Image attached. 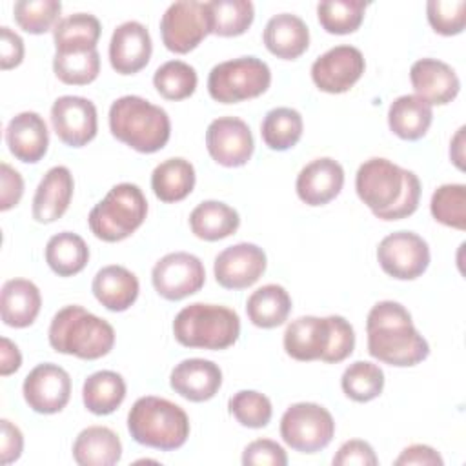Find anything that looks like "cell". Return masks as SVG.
<instances>
[{"label":"cell","mask_w":466,"mask_h":466,"mask_svg":"<svg viewBox=\"0 0 466 466\" xmlns=\"http://www.w3.org/2000/svg\"><path fill=\"white\" fill-rule=\"evenodd\" d=\"M147 215V200L137 184L122 182L89 211L91 233L104 242H120L135 233Z\"/></svg>","instance_id":"cell-8"},{"label":"cell","mask_w":466,"mask_h":466,"mask_svg":"<svg viewBox=\"0 0 466 466\" xmlns=\"http://www.w3.org/2000/svg\"><path fill=\"white\" fill-rule=\"evenodd\" d=\"M53 71L67 86L91 84L100 73V55L96 49L82 53H55Z\"/></svg>","instance_id":"cell-42"},{"label":"cell","mask_w":466,"mask_h":466,"mask_svg":"<svg viewBox=\"0 0 466 466\" xmlns=\"http://www.w3.org/2000/svg\"><path fill=\"white\" fill-rule=\"evenodd\" d=\"M126 399V382L120 373L100 370L91 373L82 386V400L95 415L113 413Z\"/></svg>","instance_id":"cell-34"},{"label":"cell","mask_w":466,"mask_h":466,"mask_svg":"<svg viewBox=\"0 0 466 466\" xmlns=\"http://www.w3.org/2000/svg\"><path fill=\"white\" fill-rule=\"evenodd\" d=\"M153 44L149 31L137 20L120 24L109 42L111 67L120 75H135L144 69L151 58Z\"/></svg>","instance_id":"cell-19"},{"label":"cell","mask_w":466,"mask_h":466,"mask_svg":"<svg viewBox=\"0 0 466 466\" xmlns=\"http://www.w3.org/2000/svg\"><path fill=\"white\" fill-rule=\"evenodd\" d=\"M5 144L16 160L36 164L49 146V131L44 118L35 111L15 115L5 127Z\"/></svg>","instance_id":"cell-23"},{"label":"cell","mask_w":466,"mask_h":466,"mask_svg":"<svg viewBox=\"0 0 466 466\" xmlns=\"http://www.w3.org/2000/svg\"><path fill=\"white\" fill-rule=\"evenodd\" d=\"M368 353L390 366L408 368L430 355L428 340L417 331L410 311L393 300L377 302L366 319Z\"/></svg>","instance_id":"cell-2"},{"label":"cell","mask_w":466,"mask_h":466,"mask_svg":"<svg viewBox=\"0 0 466 466\" xmlns=\"http://www.w3.org/2000/svg\"><path fill=\"white\" fill-rule=\"evenodd\" d=\"M2 439H0V461L2 464H11L20 459L24 450V435L11 420L2 419Z\"/></svg>","instance_id":"cell-50"},{"label":"cell","mask_w":466,"mask_h":466,"mask_svg":"<svg viewBox=\"0 0 466 466\" xmlns=\"http://www.w3.org/2000/svg\"><path fill=\"white\" fill-rule=\"evenodd\" d=\"M127 430L135 442L171 451L186 444L189 437L187 413L175 402L146 395L135 400L127 413Z\"/></svg>","instance_id":"cell-6"},{"label":"cell","mask_w":466,"mask_h":466,"mask_svg":"<svg viewBox=\"0 0 466 466\" xmlns=\"http://www.w3.org/2000/svg\"><path fill=\"white\" fill-rule=\"evenodd\" d=\"M426 16L435 33L453 36L464 31L466 2L464 0H430L426 4Z\"/></svg>","instance_id":"cell-45"},{"label":"cell","mask_w":466,"mask_h":466,"mask_svg":"<svg viewBox=\"0 0 466 466\" xmlns=\"http://www.w3.org/2000/svg\"><path fill=\"white\" fill-rule=\"evenodd\" d=\"M240 226L237 209L220 200H204L189 213V228L197 238L215 242L233 235Z\"/></svg>","instance_id":"cell-30"},{"label":"cell","mask_w":466,"mask_h":466,"mask_svg":"<svg viewBox=\"0 0 466 466\" xmlns=\"http://www.w3.org/2000/svg\"><path fill=\"white\" fill-rule=\"evenodd\" d=\"M155 291L166 300H182L202 289L206 269L198 257L175 251L164 255L151 269Z\"/></svg>","instance_id":"cell-13"},{"label":"cell","mask_w":466,"mask_h":466,"mask_svg":"<svg viewBox=\"0 0 466 466\" xmlns=\"http://www.w3.org/2000/svg\"><path fill=\"white\" fill-rule=\"evenodd\" d=\"M211 33V13L208 2H173L160 18V35L166 49L186 55Z\"/></svg>","instance_id":"cell-11"},{"label":"cell","mask_w":466,"mask_h":466,"mask_svg":"<svg viewBox=\"0 0 466 466\" xmlns=\"http://www.w3.org/2000/svg\"><path fill=\"white\" fill-rule=\"evenodd\" d=\"M209 157L224 167H240L253 155L255 142L249 126L237 116L215 118L206 131Z\"/></svg>","instance_id":"cell-16"},{"label":"cell","mask_w":466,"mask_h":466,"mask_svg":"<svg viewBox=\"0 0 466 466\" xmlns=\"http://www.w3.org/2000/svg\"><path fill=\"white\" fill-rule=\"evenodd\" d=\"M266 266L268 258L262 248L251 242H238L215 257L213 273L222 288L244 289L264 275Z\"/></svg>","instance_id":"cell-18"},{"label":"cell","mask_w":466,"mask_h":466,"mask_svg":"<svg viewBox=\"0 0 466 466\" xmlns=\"http://www.w3.org/2000/svg\"><path fill=\"white\" fill-rule=\"evenodd\" d=\"M51 124L56 137L66 146L82 147L96 137V107L84 96H58L51 106Z\"/></svg>","instance_id":"cell-17"},{"label":"cell","mask_w":466,"mask_h":466,"mask_svg":"<svg viewBox=\"0 0 466 466\" xmlns=\"http://www.w3.org/2000/svg\"><path fill=\"white\" fill-rule=\"evenodd\" d=\"M262 38L271 55L282 60H295L309 46V29L300 16L280 13L268 20Z\"/></svg>","instance_id":"cell-25"},{"label":"cell","mask_w":466,"mask_h":466,"mask_svg":"<svg viewBox=\"0 0 466 466\" xmlns=\"http://www.w3.org/2000/svg\"><path fill=\"white\" fill-rule=\"evenodd\" d=\"M229 413L246 428H264L271 420V400L255 390H240L228 400Z\"/></svg>","instance_id":"cell-44"},{"label":"cell","mask_w":466,"mask_h":466,"mask_svg":"<svg viewBox=\"0 0 466 466\" xmlns=\"http://www.w3.org/2000/svg\"><path fill=\"white\" fill-rule=\"evenodd\" d=\"M450 158L457 169H464V126L457 129L455 137L450 142Z\"/></svg>","instance_id":"cell-53"},{"label":"cell","mask_w":466,"mask_h":466,"mask_svg":"<svg viewBox=\"0 0 466 466\" xmlns=\"http://www.w3.org/2000/svg\"><path fill=\"white\" fill-rule=\"evenodd\" d=\"M89 260V248L84 238L73 231L53 235L46 244V262L58 277L80 273Z\"/></svg>","instance_id":"cell-35"},{"label":"cell","mask_w":466,"mask_h":466,"mask_svg":"<svg viewBox=\"0 0 466 466\" xmlns=\"http://www.w3.org/2000/svg\"><path fill=\"white\" fill-rule=\"evenodd\" d=\"M335 466H351V464H357V466H377L379 464V459L371 448L370 442L366 441H360V439H351V441H346L339 451L335 453L333 461H331Z\"/></svg>","instance_id":"cell-47"},{"label":"cell","mask_w":466,"mask_h":466,"mask_svg":"<svg viewBox=\"0 0 466 466\" xmlns=\"http://www.w3.org/2000/svg\"><path fill=\"white\" fill-rule=\"evenodd\" d=\"M366 2L362 0H328L317 5L319 24L331 35H348L360 27Z\"/></svg>","instance_id":"cell-39"},{"label":"cell","mask_w":466,"mask_h":466,"mask_svg":"<svg viewBox=\"0 0 466 466\" xmlns=\"http://www.w3.org/2000/svg\"><path fill=\"white\" fill-rule=\"evenodd\" d=\"M377 260L390 277L413 280L428 269L430 248L428 242L413 231H395L379 242Z\"/></svg>","instance_id":"cell-12"},{"label":"cell","mask_w":466,"mask_h":466,"mask_svg":"<svg viewBox=\"0 0 466 466\" xmlns=\"http://www.w3.org/2000/svg\"><path fill=\"white\" fill-rule=\"evenodd\" d=\"M344 186V169L342 166L329 158H315L306 164L295 182L299 198L308 206H324L331 202Z\"/></svg>","instance_id":"cell-22"},{"label":"cell","mask_w":466,"mask_h":466,"mask_svg":"<svg viewBox=\"0 0 466 466\" xmlns=\"http://www.w3.org/2000/svg\"><path fill=\"white\" fill-rule=\"evenodd\" d=\"M42 306L40 289L27 279H11L4 282L0 291V317L5 326H31Z\"/></svg>","instance_id":"cell-27"},{"label":"cell","mask_w":466,"mask_h":466,"mask_svg":"<svg viewBox=\"0 0 466 466\" xmlns=\"http://www.w3.org/2000/svg\"><path fill=\"white\" fill-rule=\"evenodd\" d=\"M335 435L331 413L315 402L291 404L280 419L282 441L299 453H317L324 450Z\"/></svg>","instance_id":"cell-10"},{"label":"cell","mask_w":466,"mask_h":466,"mask_svg":"<svg viewBox=\"0 0 466 466\" xmlns=\"http://www.w3.org/2000/svg\"><path fill=\"white\" fill-rule=\"evenodd\" d=\"M433 120V109L417 95L397 96L388 109V126L402 140L422 138Z\"/></svg>","instance_id":"cell-29"},{"label":"cell","mask_w":466,"mask_h":466,"mask_svg":"<svg viewBox=\"0 0 466 466\" xmlns=\"http://www.w3.org/2000/svg\"><path fill=\"white\" fill-rule=\"evenodd\" d=\"M304 122L293 107H275L266 113L260 124L264 144L273 151H286L293 147L302 137Z\"/></svg>","instance_id":"cell-36"},{"label":"cell","mask_w":466,"mask_h":466,"mask_svg":"<svg viewBox=\"0 0 466 466\" xmlns=\"http://www.w3.org/2000/svg\"><path fill=\"white\" fill-rule=\"evenodd\" d=\"M366 69L360 49L353 46H335L322 53L311 66L313 84L331 95L346 93L362 76Z\"/></svg>","instance_id":"cell-15"},{"label":"cell","mask_w":466,"mask_h":466,"mask_svg":"<svg viewBox=\"0 0 466 466\" xmlns=\"http://www.w3.org/2000/svg\"><path fill=\"white\" fill-rule=\"evenodd\" d=\"M122 457V442L107 426H87L73 442V459L80 466H113Z\"/></svg>","instance_id":"cell-28"},{"label":"cell","mask_w":466,"mask_h":466,"mask_svg":"<svg viewBox=\"0 0 466 466\" xmlns=\"http://www.w3.org/2000/svg\"><path fill=\"white\" fill-rule=\"evenodd\" d=\"M211 33L217 36H238L249 29L255 7L249 0H211Z\"/></svg>","instance_id":"cell-37"},{"label":"cell","mask_w":466,"mask_h":466,"mask_svg":"<svg viewBox=\"0 0 466 466\" xmlns=\"http://www.w3.org/2000/svg\"><path fill=\"white\" fill-rule=\"evenodd\" d=\"M244 466H286L288 455L284 448L271 439H257L242 451Z\"/></svg>","instance_id":"cell-46"},{"label":"cell","mask_w":466,"mask_h":466,"mask_svg":"<svg viewBox=\"0 0 466 466\" xmlns=\"http://www.w3.org/2000/svg\"><path fill=\"white\" fill-rule=\"evenodd\" d=\"M22 393L27 406L44 415L62 411L71 397L69 373L53 362L35 366L24 379Z\"/></svg>","instance_id":"cell-14"},{"label":"cell","mask_w":466,"mask_h":466,"mask_svg":"<svg viewBox=\"0 0 466 466\" xmlns=\"http://www.w3.org/2000/svg\"><path fill=\"white\" fill-rule=\"evenodd\" d=\"M169 386L175 393L191 402H204L218 393L222 371L213 360L184 359L171 370Z\"/></svg>","instance_id":"cell-21"},{"label":"cell","mask_w":466,"mask_h":466,"mask_svg":"<svg viewBox=\"0 0 466 466\" xmlns=\"http://www.w3.org/2000/svg\"><path fill=\"white\" fill-rule=\"evenodd\" d=\"M111 135L138 153L160 151L171 135L167 113L149 100L126 95L109 107Z\"/></svg>","instance_id":"cell-5"},{"label":"cell","mask_w":466,"mask_h":466,"mask_svg":"<svg viewBox=\"0 0 466 466\" xmlns=\"http://www.w3.org/2000/svg\"><path fill=\"white\" fill-rule=\"evenodd\" d=\"M197 71L182 60H169L162 64L153 75V86L166 100L189 98L197 89Z\"/></svg>","instance_id":"cell-40"},{"label":"cell","mask_w":466,"mask_h":466,"mask_svg":"<svg viewBox=\"0 0 466 466\" xmlns=\"http://www.w3.org/2000/svg\"><path fill=\"white\" fill-rule=\"evenodd\" d=\"M173 335L186 348L226 350L240 335V319L228 306L195 302L177 313Z\"/></svg>","instance_id":"cell-7"},{"label":"cell","mask_w":466,"mask_h":466,"mask_svg":"<svg viewBox=\"0 0 466 466\" xmlns=\"http://www.w3.org/2000/svg\"><path fill=\"white\" fill-rule=\"evenodd\" d=\"M410 80L415 95L430 106L450 104L461 89V80L455 69L437 58H420L413 62Z\"/></svg>","instance_id":"cell-20"},{"label":"cell","mask_w":466,"mask_h":466,"mask_svg":"<svg viewBox=\"0 0 466 466\" xmlns=\"http://www.w3.org/2000/svg\"><path fill=\"white\" fill-rule=\"evenodd\" d=\"M353 326L340 315L299 317L286 326L284 350L300 362H342L353 353Z\"/></svg>","instance_id":"cell-3"},{"label":"cell","mask_w":466,"mask_h":466,"mask_svg":"<svg viewBox=\"0 0 466 466\" xmlns=\"http://www.w3.org/2000/svg\"><path fill=\"white\" fill-rule=\"evenodd\" d=\"M47 339L56 353L96 360L113 350L115 329L107 320L78 304H71L55 313Z\"/></svg>","instance_id":"cell-4"},{"label":"cell","mask_w":466,"mask_h":466,"mask_svg":"<svg viewBox=\"0 0 466 466\" xmlns=\"http://www.w3.org/2000/svg\"><path fill=\"white\" fill-rule=\"evenodd\" d=\"M430 211L442 226L464 231L466 229V186L442 184L430 200Z\"/></svg>","instance_id":"cell-41"},{"label":"cell","mask_w":466,"mask_h":466,"mask_svg":"<svg viewBox=\"0 0 466 466\" xmlns=\"http://www.w3.org/2000/svg\"><path fill=\"white\" fill-rule=\"evenodd\" d=\"M22 364V355L15 342H11L7 337H2L0 340V375L7 377L15 373Z\"/></svg>","instance_id":"cell-52"},{"label":"cell","mask_w":466,"mask_h":466,"mask_svg":"<svg viewBox=\"0 0 466 466\" xmlns=\"http://www.w3.org/2000/svg\"><path fill=\"white\" fill-rule=\"evenodd\" d=\"M95 299L109 311H126L138 297L140 286L135 273L124 266H104L91 284Z\"/></svg>","instance_id":"cell-26"},{"label":"cell","mask_w":466,"mask_h":466,"mask_svg":"<svg viewBox=\"0 0 466 466\" xmlns=\"http://www.w3.org/2000/svg\"><path fill=\"white\" fill-rule=\"evenodd\" d=\"M271 84L269 66L257 56H240L217 64L208 76V91L215 102L237 104L257 98Z\"/></svg>","instance_id":"cell-9"},{"label":"cell","mask_w":466,"mask_h":466,"mask_svg":"<svg viewBox=\"0 0 466 466\" xmlns=\"http://www.w3.org/2000/svg\"><path fill=\"white\" fill-rule=\"evenodd\" d=\"M0 182H2L0 211H7V209L15 208L22 198L24 178L15 167H11L7 162H2L0 164Z\"/></svg>","instance_id":"cell-48"},{"label":"cell","mask_w":466,"mask_h":466,"mask_svg":"<svg viewBox=\"0 0 466 466\" xmlns=\"http://www.w3.org/2000/svg\"><path fill=\"white\" fill-rule=\"evenodd\" d=\"M62 4L58 0H18L13 7L15 22L29 35H42L60 22Z\"/></svg>","instance_id":"cell-43"},{"label":"cell","mask_w":466,"mask_h":466,"mask_svg":"<svg viewBox=\"0 0 466 466\" xmlns=\"http://www.w3.org/2000/svg\"><path fill=\"white\" fill-rule=\"evenodd\" d=\"M195 187V167L189 160L173 157L160 162L151 173V189L166 204L184 200Z\"/></svg>","instance_id":"cell-31"},{"label":"cell","mask_w":466,"mask_h":466,"mask_svg":"<svg viewBox=\"0 0 466 466\" xmlns=\"http://www.w3.org/2000/svg\"><path fill=\"white\" fill-rule=\"evenodd\" d=\"M24 60V40L7 25L0 27V67L4 71L20 66Z\"/></svg>","instance_id":"cell-49"},{"label":"cell","mask_w":466,"mask_h":466,"mask_svg":"<svg viewBox=\"0 0 466 466\" xmlns=\"http://www.w3.org/2000/svg\"><path fill=\"white\" fill-rule=\"evenodd\" d=\"M291 311V297L279 284H266L255 289L246 300V313L257 328L271 329L288 320Z\"/></svg>","instance_id":"cell-32"},{"label":"cell","mask_w":466,"mask_h":466,"mask_svg":"<svg viewBox=\"0 0 466 466\" xmlns=\"http://www.w3.org/2000/svg\"><path fill=\"white\" fill-rule=\"evenodd\" d=\"M342 391L355 402H370L384 390V371L368 360L350 364L340 377Z\"/></svg>","instance_id":"cell-38"},{"label":"cell","mask_w":466,"mask_h":466,"mask_svg":"<svg viewBox=\"0 0 466 466\" xmlns=\"http://www.w3.org/2000/svg\"><path fill=\"white\" fill-rule=\"evenodd\" d=\"M75 182L66 166L51 167L36 186L33 197V218L40 224L58 220L69 208Z\"/></svg>","instance_id":"cell-24"},{"label":"cell","mask_w":466,"mask_h":466,"mask_svg":"<svg viewBox=\"0 0 466 466\" xmlns=\"http://www.w3.org/2000/svg\"><path fill=\"white\" fill-rule=\"evenodd\" d=\"M102 27L96 16L89 13H75L62 18L53 29L56 53H82L96 49Z\"/></svg>","instance_id":"cell-33"},{"label":"cell","mask_w":466,"mask_h":466,"mask_svg":"<svg viewBox=\"0 0 466 466\" xmlns=\"http://www.w3.org/2000/svg\"><path fill=\"white\" fill-rule=\"evenodd\" d=\"M359 198L380 220H400L413 215L420 200L419 177L388 158L373 157L355 175Z\"/></svg>","instance_id":"cell-1"},{"label":"cell","mask_w":466,"mask_h":466,"mask_svg":"<svg viewBox=\"0 0 466 466\" xmlns=\"http://www.w3.org/2000/svg\"><path fill=\"white\" fill-rule=\"evenodd\" d=\"M395 466H442L444 461L441 453L428 444H411L400 451V455L393 461Z\"/></svg>","instance_id":"cell-51"}]
</instances>
